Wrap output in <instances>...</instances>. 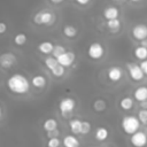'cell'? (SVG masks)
<instances>
[{
    "mask_svg": "<svg viewBox=\"0 0 147 147\" xmlns=\"http://www.w3.org/2000/svg\"><path fill=\"white\" fill-rule=\"evenodd\" d=\"M30 85L31 83L29 82V79L22 74H14L7 79L8 90L17 95L26 94L30 90Z\"/></svg>",
    "mask_w": 147,
    "mask_h": 147,
    "instance_id": "cell-1",
    "label": "cell"
},
{
    "mask_svg": "<svg viewBox=\"0 0 147 147\" xmlns=\"http://www.w3.org/2000/svg\"><path fill=\"white\" fill-rule=\"evenodd\" d=\"M140 125L141 124H140L138 117L134 116V115H126L121 121V127H122V130L124 131V133H126L129 136H132L137 131H139Z\"/></svg>",
    "mask_w": 147,
    "mask_h": 147,
    "instance_id": "cell-2",
    "label": "cell"
},
{
    "mask_svg": "<svg viewBox=\"0 0 147 147\" xmlns=\"http://www.w3.org/2000/svg\"><path fill=\"white\" fill-rule=\"evenodd\" d=\"M32 20H33V23L37 25H49L55 21V16L53 13L46 9H42L37 11Z\"/></svg>",
    "mask_w": 147,
    "mask_h": 147,
    "instance_id": "cell-3",
    "label": "cell"
},
{
    "mask_svg": "<svg viewBox=\"0 0 147 147\" xmlns=\"http://www.w3.org/2000/svg\"><path fill=\"white\" fill-rule=\"evenodd\" d=\"M75 108H76V101H75V99H72L70 96L62 98L59 102V110L63 117L70 116L72 114V111L75 110Z\"/></svg>",
    "mask_w": 147,
    "mask_h": 147,
    "instance_id": "cell-4",
    "label": "cell"
},
{
    "mask_svg": "<svg viewBox=\"0 0 147 147\" xmlns=\"http://www.w3.org/2000/svg\"><path fill=\"white\" fill-rule=\"evenodd\" d=\"M87 55L92 60H95V61L100 60L105 55V47L102 46V44H100L98 41H93L90 44V46L87 48Z\"/></svg>",
    "mask_w": 147,
    "mask_h": 147,
    "instance_id": "cell-5",
    "label": "cell"
},
{
    "mask_svg": "<svg viewBox=\"0 0 147 147\" xmlns=\"http://www.w3.org/2000/svg\"><path fill=\"white\" fill-rule=\"evenodd\" d=\"M130 144L132 147H146L147 146V133L145 131H137L130 136Z\"/></svg>",
    "mask_w": 147,
    "mask_h": 147,
    "instance_id": "cell-6",
    "label": "cell"
},
{
    "mask_svg": "<svg viewBox=\"0 0 147 147\" xmlns=\"http://www.w3.org/2000/svg\"><path fill=\"white\" fill-rule=\"evenodd\" d=\"M126 69H127V72H129V76L131 77V79H133L136 82H140V80L144 79L145 74L141 70V68H140L139 64H136V63H126Z\"/></svg>",
    "mask_w": 147,
    "mask_h": 147,
    "instance_id": "cell-7",
    "label": "cell"
},
{
    "mask_svg": "<svg viewBox=\"0 0 147 147\" xmlns=\"http://www.w3.org/2000/svg\"><path fill=\"white\" fill-rule=\"evenodd\" d=\"M16 55L11 52H5L0 54V67L3 69H9L16 63Z\"/></svg>",
    "mask_w": 147,
    "mask_h": 147,
    "instance_id": "cell-8",
    "label": "cell"
},
{
    "mask_svg": "<svg viewBox=\"0 0 147 147\" xmlns=\"http://www.w3.org/2000/svg\"><path fill=\"white\" fill-rule=\"evenodd\" d=\"M132 36L136 40L142 41L147 38V25L144 23H138L132 28Z\"/></svg>",
    "mask_w": 147,
    "mask_h": 147,
    "instance_id": "cell-9",
    "label": "cell"
},
{
    "mask_svg": "<svg viewBox=\"0 0 147 147\" xmlns=\"http://www.w3.org/2000/svg\"><path fill=\"white\" fill-rule=\"evenodd\" d=\"M107 78L113 82V83H117L123 78V69L121 67L117 65H113L107 70Z\"/></svg>",
    "mask_w": 147,
    "mask_h": 147,
    "instance_id": "cell-10",
    "label": "cell"
},
{
    "mask_svg": "<svg viewBox=\"0 0 147 147\" xmlns=\"http://www.w3.org/2000/svg\"><path fill=\"white\" fill-rule=\"evenodd\" d=\"M75 59H76L75 53L71 51H67L64 54H62L60 57H57V61H59L60 65H62L63 68H68L75 62Z\"/></svg>",
    "mask_w": 147,
    "mask_h": 147,
    "instance_id": "cell-11",
    "label": "cell"
},
{
    "mask_svg": "<svg viewBox=\"0 0 147 147\" xmlns=\"http://www.w3.org/2000/svg\"><path fill=\"white\" fill-rule=\"evenodd\" d=\"M133 99L139 101L140 103L147 101V86H138L133 92Z\"/></svg>",
    "mask_w": 147,
    "mask_h": 147,
    "instance_id": "cell-12",
    "label": "cell"
},
{
    "mask_svg": "<svg viewBox=\"0 0 147 147\" xmlns=\"http://www.w3.org/2000/svg\"><path fill=\"white\" fill-rule=\"evenodd\" d=\"M63 147H80V142L75 134H67L62 139Z\"/></svg>",
    "mask_w": 147,
    "mask_h": 147,
    "instance_id": "cell-13",
    "label": "cell"
},
{
    "mask_svg": "<svg viewBox=\"0 0 147 147\" xmlns=\"http://www.w3.org/2000/svg\"><path fill=\"white\" fill-rule=\"evenodd\" d=\"M118 15H119V9L116 6H108L103 10V17L107 21L118 18Z\"/></svg>",
    "mask_w": 147,
    "mask_h": 147,
    "instance_id": "cell-14",
    "label": "cell"
},
{
    "mask_svg": "<svg viewBox=\"0 0 147 147\" xmlns=\"http://www.w3.org/2000/svg\"><path fill=\"white\" fill-rule=\"evenodd\" d=\"M108 136H109V131H108V129L105 127V126H99V127H96V130H95V132H94V138H95L98 141H100V142L107 140V139H108Z\"/></svg>",
    "mask_w": 147,
    "mask_h": 147,
    "instance_id": "cell-15",
    "label": "cell"
},
{
    "mask_svg": "<svg viewBox=\"0 0 147 147\" xmlns=\"http://www.w3.org/2000/svg\"><path fill=\"white\" fill-rule=\"evenodd\" d=\"M54 46L55 45L52 41H48V40L41 41V42L38 44V51L42 54H52V52L54 49Z\"/></svg>",
    "mask_w": 147,
    "mask_h": 147,
    "instance_id": "cell-16",
    "label": "cell"
},
{
    "mask_svg": "<svg viewBox=\"0 0 147 147\" xmlns=\"http://www.w3.org/2000/svg\"><path fill=\"white\" fill-rule=\"evenodd\" d=\"M119 108L124 111H127V110H131L134 106V101L131 96H123L121 100H119Z\"/></svg>",
    "mask_w": 147,
    "mask_h": 147,
    "instance_id": "cell-17",
    "label": "cell"
},
{
    "mask_svg": "<svg viewBox=\"0 0 147 147\" xmlns=\"http://www.w3.org/2000/svg\"><path fill=\"white\" fill-rule=\"evenodd\" d=\"M31 84L36 88H44L46 86V84H47V80H46L45 76H42V75H36V76L32 77Z\"/></svg>",
    "mask_w": 147,
    "mask_h": 147,
    "instance_id": "cell-18",
    "label": "cell"
},
{
    "mask_svg": "<svg viewBox=\"0 0 147 147\" xmlns=\"http://www.w3.org/2000/svg\"><path fill=\"white\" fill-rule=\"evenodd\" d=\"M57 125H59L57 121H56L55 118H53V117H49V118H47V119L44 121V123H42V129H44V130L46 131V133H47V132H51V131L56 130V129H57Z\"/></svg>",
    "mask_w": 147,
    "mask_h": 147,
    "instance_id": "cell-19",
    "label": "cell"
},
{
    "mask_svg": "<svg viewBox=\"0 0 147 147\" xmlns=\"http://www.w3.org/2000/svg\"><path fill=\"white\" fill-rule=\"evenodd\" d=\"M69 127L72 134H80V130H82V119L79 118H72L69 121Z\"/></svg>",
    "mask_w": 147,
    "mask_h": 147,
    "instance_id": "cell-20",
    "label": "cell"
},
{
    "mask_svg": "<svg viewBox=\"0 0 147 147\" xmlns=\"http://www.w3.org/2000/svg\"><path fill=\"white\" fill-rule=\"evenodd\" d=\"M92 108L96 113H102V111H105L107 109V102L101 98L95 99L93 101V103H92Z\"/></svg>",
    "mask_w": 147,
    "mask_h": 147,
    "instance_id": "cell-21",
    "label": "cell"
},
{
    "mask_svg": "<svg viewBox=\"0 0 147 147\" xmlns=\"http://www.w3.org/2000/svg\"><path fill=\"white\" fill-rule=\"evenodd\" d=\"M77 33H78V30H77V28L75 25H72V24H65L63 26V34L65 37H68V38H75L77 36Z\"/></svg>",
    "mask_w": 147,
    "mask_h": 147,
    "instance_id": "cell-22",
    "label": "cell"
},
{
    "mask_svg": "<svg viewBox=\"0 0 147 147\" xmlns=\"http://www.w3.org/2000/svg\"><path fill=\"white\" fill-rule=\"evenodd\" d=\"M133 54L136 56V59L140 60V61H145L147 60V48L144 46H138L134 48Z\"/></svg>",
    "mask_w": 147,
    "mask_h": 147,
    "instance_id": "cell-23",
    "label": "cell"
},
{
    "mask_svg": "<svg viewBox=\"0 0 147 147\" xmlns=\"http://www.w3.org/2000/svg\"><path fill=\"white\" fill-rule=\"evenodd\" d=\"M107 28H108V30L110 31V32H117V31H119L121 30V25H122V23H121V21L118 20V18H115V20H110V21H107Z\"/></svg>",
    "mask_w": 147,
    "mask_h": 147,
    "instance_id": "cell-24",
    "label": "cell"
},
{
    "mask_svg": "<svg viewBox=\"0 0 147 147\" xmlns=\"http://www.w3.org/2000/svg\"><path fill=\"white\" fill-rule=\"evenodd\" d=\"M44 64H45V67H46L49 71H52L54 68H56V67L59 65V61H57V59H55L54 56L49 55V56L45 57V60H44Z\"/></svg>",
    "mask_w": 147,
    "mask_h": 147,
    "instance_id": "cell-25",
    "label": "cell"
},
{
    "mask_svg": "<svg viewBox=\"0 0 147 147\" xmlns=\"http://www.w3.org/2000/svg\"><path fill=\"white\" fill-rule=\"evenodd\" d=\"M26 40H28V37H26V34L23 33V32H18V33H16L15 37H14V44L17 45V46H23V45L26 42Z\"/></svg>",
    "mask_w": 147,
    "mask_h": 147,
    "instance_id": "cell-26",
    "label": "cell"
},
{
    "mask_svg": "<svg viewBox=\"0 0 147 147\" xmlns=\"http://www.w3.org/2000/svg\"><path fill=\"white\" fill-rule=\"evenodd\" d=\"M67 52V49L63 47V46H61V45H55L54 46V49H53V52H52V56H54L55 59H57V57H60L62 54H64Z\"/></svg>",
    "mask_w": 147,
    "mask_h": 147,
    "instance_id": "cell-27",
    "label": "cell"
},
{
    "mask_svg": "<svg viewBox=\"0 0 147 147\" xmlns=\"http://www.w3.org/2000/svg\"><path fill=\"white\" fill-rule=\"evenodd\" d=\"M138 119L140 122V124H144V125H147V109H140L138 111Z\"/></svg>",
    "mask_w": 147,
    "mask_h": 147,
    "instance_id": "cell-28",
    "label": "cell"
},
{
    "mask_svg": "<svg viewBox=\"0 0 147 147\" xmlns=\"http://www.w3.org/2000/svg\"><path fill=\"white\" fill-rule=\"evenodd\" d=\"M62 145V140L60 138H49L46 142V147H60Z\"/></svg>",
    "mask_w": 147,
    "mask_h": 147,
    "instance_id": "cell-29",
    "label": "cell"
},
{
    "mask_svg": "<svg viewBox=\"0 0 147 147\" xmlns=\"http://www.w3.org/2000/svg\"><path fill=\"white\" fill-rule=\"evenodd\" d=\"M52 75L54 76V77H57V78H60V77H62L63 75H64V72H65V68H63L62 65H57L56 68H54L52 71Z\"/></svg>",
    "mask_w": 147,
    "mask_h": 147,
    "instance_id": "cell-30",
    "label": "cell"
},
{
    "mask_svg": "<svg viewBox=\"0 0 147 147\" xmlns=\"http://www.w3.org/2000/svg\"><path fill=\"white\" fill-rule=\"evenodd\" d=\"M91 131V123L88 121H82V130H80V134L85 136L87 133H90Z\"/></svg>",
    "mask_w": 147,
    "mask_h": 147,
    "instance_id": "cell-31",
    "label": "cell"
},
{
    "mask_svg": "<svg viewBox=\"0 0 147 147\" xmlns=\"http://www.w3.org/2000/svg\"><path fill=\"white\" fill-rule=\"evenodd\" d=\"M59 134H60V130L56 129L54 131H51V132H47L46 133V137L49 139V138H59Z\"/></svg>",
    "mask_w": 147,
    "mask_h": 147,
    "instance_id": "cell-32",
    "label": "cell"
},
{
    "mask_svg": "<svg viewBox=\"0 0 147 147\" xmlns=\"http://www.w3.org/2000/svg\"><path fill=\"white\" fill-rule=\"evenodd\" d=\"M139 65H140L141 70L144 71V74H145V75H147V60H145V61H141V63H140Z\"/></svg>",
    "mask_w": 147,
    "mask_h": 147,
    "instance_id": "cell-33",
    "label": "cell"
},
{
    "mask_svg": "<svg viewBox=\"0 0 147 147\" xmlns=\"http://www.w3.org/2000/svg\"><path fill=\"white\" fill-rule=\"evenodd\" d=\"M7 31V24L5 22H0V34H3Z\"/></svg>",
    "mask_w": 147,
    "mask_h": 147,
    "instance_id": "cell-34",
    "label": "cell"
},
{
    "mask_svg": "<svg viewBox=\"0 0 147 147\" xmlns=\"http://www.w3.org/2000/svg\"><path fill=\"white\" fill-rule=\"evenodd\" d=\"M79 6H86L91 0H75Z\"/></svg>",
    "mask_w": 147,
    "mask_h": 147,
    "instance_id": "cell-35",
    "label": "cell"
},
{
    "mask_svg": "<svg viewBox=\"0 0 147 147\" xmlns=\"http://www.w3.org/2000/svg\"><path fill=\"white\" fill-rule=\"evenodd\" d=\"M140 46H144V47H146V48H147V38H146L145 40L140 41Z\"/></svg>",
    "mask_w": 147,
    "mask_h": 147,
    "instance_id": "cell-36",
    "label": "cell"
},
{
    "mask_svg": "<svg viewBox=\"0 0 147 147\" xmlns=\"http://www.w3.org/2000/svg\"><path fill=\"white\" fill-rule=\"evenodd\" d=\"M52 3H55V5H59V3H61V2H63V0H49Z\"/></svg>",
    "mask_w": 147,
    "mask_h": 147,
    "instance_id": "cell-37",
    "label": "cell"
},
{
    "mask_svg": "<svg viewBox=\"0 0 147 147\" xmlns=\"http://www.w3.org/2000/svg\"><path fill=\"white\" fill-rule=\"evenodd\" d=\"M140 105H141V107H142L144 109H147V101H145V102H141Z\"/></svg>",
    "mask_w": 147,
    "mask_h": 147,
    "instance_id": "cell-38",
    "label": "cell"
},
{
    "mask_svg": "<svg viewBox=\"0 0 147 147\" xmlns=\"http://www.w3.org/2000/svg\"><path fill=\"white\" fill-rule=\"evenodd\" d=\"M114 2H117V3H122V2H125V0H111Z\"/></svg>",
    "mask_w": 147,
    "mask_h": 147,
    "instance_id": "cell-39",
    "label": "cell"
},
{
    "mask_svg": "<svg viewBox=\"0 0 147 147\" xmlns=\"http://www.w3.org/2000/svg\"><path fill=\"white\" fill-rule=\"evenodd\" d=\"M2 114H3V113H2V108H1V106H0V119L2 118Z\"/></svg>",
    "mask_w": 147,
    "mask_h": 147,
    "instance_id": "cell-40",
    "label": "cell"
},
{
    "mask_svg": "<svg viewBox=\"0 0 147 147\" xmlns=\"http://www.w3.org/2000/svg\"><path fill=\"white\" fill-rule=\"evenodd\" d=\"M132 2H138V1H140V0H131Z\"/></svg>",
    "mask_w": 147,
    "mask_h": 147,
    "instance_id": "cell-41",
    "label": "cell"
},
{
    "mask_svg": "<svg viewBox=\"0 0 147 147\" xmlns=\"http://www.w3.org/2000/svg\"><path fill=\"white\" fill-rule=\"evenodd\" d=\"M105 147H111V146H105Z\"/></svg>",
    "mask_w": 147,
    "mask_h": 147,
    "instance_id": "cell-42",
    "label": "cell"
},
{
    "mask_svg": "<svg viewBox=\"0 0 147 147\" xmlns=\"http://www.w3.org/2000/svg\"><path fill=\"white\" fill-rule=\"evenodd\" d=\"M95 147H100V146H95Z\"/></svg>",
    "mask_w": 147,
    "mask_h": 147,
    "instance_id": "cell-43",
    "label": "cell"
}]
</instances>
